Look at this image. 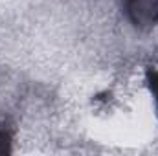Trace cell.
Here are the masks:
<instances>
[{
  "label": "cell",
  "instance_id": "3957f363",
  "mask_svg": "<svg viewBox=\"0 0 158 156\" xmlns=\"http://www.w3.org/2000/svg\"><path fill=\"white\" fill-rule=\"evenodd\" d=\"M147 84H149V90H151L153 97L156 99V103H158V68L149 70V74H147Z\"/></svg>",
  "mask_w": 158,
  "mask_h": 156
},
{
  "label": "cell",
  "instance_id": "7a4b0ae2",
  "mask_svg": "<svg viewBox=\"0 0 158 156\" xmlns=\"http://www.w3.org/2000/svg\"><path fill=\"white\" fill-rule=\"evenodd\" d=\"M11 132L4 127V125H0V154H6V153H9L11 151Z\"/></svg>",
  "mask_w": 158,
  "mask_h": 156
},
{
  "label": "cell",
  "instance_id": "6da1fadb",
  "mask_svg": "<svg viewBox=\"0 0 158 156\" xmlns=\"http://www.w3.org/2000/svg\"><path fill=\"white\" fill-rule=\"evenodd\" d=\"M127 18L138 28H151L158 24V0H125Z\"/></svg>",
  "mask_w": 158,
  "mask_h": 156
}]
</instances>
